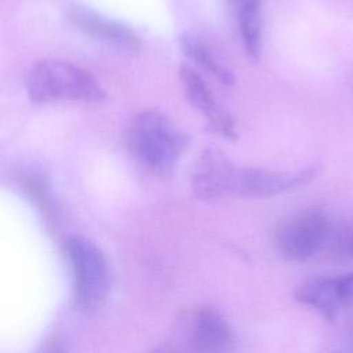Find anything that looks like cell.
<instances>
[{
    "instance_id": "obj_1",
    "label": "cell",
    "mask_w": 353,
    "mask_h": 353,
    "mask_svg": "<svg viewBox=\"0 0 353 353\" xmlns=\"http://www.w3.org/2000/svg\"><path fill=\"white\" fill-rule=\"evenodd\" d=\"M189 141V135L159 110L141 112L128 128L131 153L145 168L157 175L172 172Z\"/></svg>"
},
{
    "instance_id": "obj_2",
    "label": "cell",
    "mask_w": 353,
    "mask_h": 353,
    "mask_svg": "<svg viewBox=\"0 0 353 353\" xmlns=\"http://www.w3.org/2000/svg\"><path fill=\"white\" fill-rule=\"evenodd\" d=\"M26 90L37 103H83L97 105L106 94L95 77L85 69L59 59L37 62L26 79Z\"/></svg>"
},
{
    "instance_id": "obj_3",
    "label": "cell",
    "mask_w": 353,
    "mask_h": 353,
    "mask_svg": "<svg viewBox=\"0 0 353 353\" xmlns=\"http://www.w3.org/2000/svg\"><path fill=\"white\" fill-rule=\"evenodd\" d=\"M66 255L73 276V301L79 310L99 309L109 294L110 274L106 258L91 240L73 236L66 241Z\"/></svg>"
},
{
    "instance_id": "obj_4",
    "label": "cell",
    "mask_w": 353,
    "mask_h": 353,
    "mask_svg": "<svg viewBox=\"0 0 353 353\" xmlns=\"http://www.w3.org/2000/svg\"><path fill=\"white\" fill-rule=\"evenodd\" d=\"M331 228V221L323 208L301 210L279 225L277 251L288 261H305L325 247Z\"/></svg>"
},
{
    "instance_id": "obj_5",
    "label": "cell",
    "mask_w": 353,
    "mask_h": 353,
    "mask_svg": "<svg viewBox=\"0 0 353 353\" xmlns=\"http://www.w3.org/2000/svg\"><path fill=\"white\" fill-rule=\"evenodd\" d=\"M321 172L319 164L296 171H274L265 168H236L232 194L243 197H272L303 186Z\"/></svg>"
},
{
    "instance_id": "obj_6",
    "label": "cell",
    "mask_w": 353,
    "mask_h": 353,
    "mask_svg": "<svg viewBox=\"0 0 353 353\" xmlns=\"http://www.w3.org/2000/svg\"><path fill=\"white\" fill-rule=\"evenodd\" d=\"M295 298L334 320L342 309L353 306V273L306 280L295 290Z\"/></svg>"
},
{
    "instance_id": "obj_7",
    "label": "cell",
    "mask_w": 353,
    "mask_h": 353,
    "mask_svg": "<svg viewBox=\"0 0 353 353\" xmlns=\"http://www.w3.org/2000/svg\"><path fill=\"white\" fill-rule=\"evenodd\" d=\"M236 165L218 149H205L193 165L190 176L192 193L199 200H216L232 194Z\"/></svg>"
},
{
    "instance_id": "obj_8",
    "label": "cell",
    "mask_w": 353,
    "mask_h": 353,
    "mask_svg": "<svg viewBox=\"0 0 353 353\" xmlns=\"http://www.w3.org/2000/svg\"><path fill=\"white\" fill-rule=\"evenodd\" d=\"M188 342L192 349L207 353L232 350L234 332L223 314L208 305L196 307L188 321Z\"/></svg>"
},
{
    "instance_id": "obj_9",
    "label": "cell",
    "mask_w": 353,
    "mask_h": 353,
    "mask_svg": "<svg viewBox=\"0 0 353 353\" xmlns=\"http://www.w3.org/2000/svg\"><path fill=\"white\" fill-rule=\"evenodd\" d=\"M66 15L70 23L87 36L127 50L135 51L141 48V39L130 26L109 19L88 7L72 4Z\"/></svg>"
},
{
    "instance_id": "obj_10",
    "label": "cell",
    "mask_w": 353,
    "mask_h": 353,
    "mask_svg": "<svg viewBox=\"0 0 353 353\" xmlns=\"http://www.w3.org/2000/svg\"><path fill=\"white\" fill-rule=\"evenodd\" d=\"M179 79L188 99L201 112L211 128L223 138L236 139L237 130L234 119L216 102L201 76L192 68L182 65L179 68Z\"/></svg>"
},
{
    "instance_id": "obj_11",
    "label": "cell",
    "mask_w": 353,
    "mask_h": 353,
    "mask_svg": "<svg viewBox=\"0 0 353 353\" xmlns=\"http://www.w3.org/2000/svg\"><path fill=\"white\" fill-rule=\"evenodd\" d=\"M239 18L240 37L247 55L258 59L262 47L261 0H241L234 4Z\"/></svg>"
},
{
    "instance_id": "obj_12",
    "label": "cell",
    "mask_w": 353,
    "mask_h": 353,
    "mask_svg": "<svg viewBox=\"0 0 353 353\" xmlns=\"http://www.w3.org/2000/svg\"><path fill=\"white\" fill-rule=\"evenodd\" d=\"M179 44L182 51L193 59L197 65H200L203 69H205L208 73H211L215 79H218L225 85H233L236 83L234 74L223 66L210 51L208 48L199 41L196 37L183 33L179 36Z\"/></svg>"
},
{
    "instance_id": "obj_13",
    "label": "cell",
    "mask_w": 353,
    "mask_h": 353,
    "mask_svg": "<svg viewBox=\"0 0 353 353\" xmlns=\"http://www.w3.org/2000/svg\"><path fill=\"white\" fill-rule=\"evenodd\" d=\"M343 259H353V223H345L336 229L331 228L325 247Z\"/></svg>"
},
{
    "instance_id": "obj_14",
    "label": "cell",
    "mask_w": 353,
    "mask_h": 353,
    "mask_svg": "<svg viewBox=\"0 0 353 353\" xmlns=\"http://www.w3.org/2000/svg\"><path fill=\"white\" fill-rule=\"evenodd\" d=\"M343 341L349 350H353V310L347 316L343 325Z\"/></svg>"
}]
</instances>
